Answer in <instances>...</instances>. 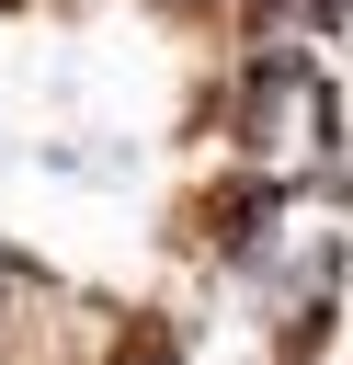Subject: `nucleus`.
Masks as SVG:
<instances>
[{
  "mask_svg": "<svg viewBox=\"0 0 353 365\" xmlns=\"http://www.w3.org/2000/svg\"><path fill=\"white\" fill-rule=\"evenodd\" d=\"M239 125H251V148L273 160V182H285V137H296L307 160H330V103H319V80H307L296 57H251V80H239Z\"/></svg>",
  "mask_w": 353,
  "mask_h": 365,
  "instance_id": "nucleus-1",
  "label": "nucleus"
},
{
  "mask_svg": "<svg viewBox=\"0 0 353 365\" xmlns=\"http://www.w3.org/2000/svg\"><path fill=\"white\" fill-rule=\"evenodd\" d=\"M114 365H182V354H171V342H125Z\"/></svg>",
  "mask_w": 353,
  "mask_h": 365,
  "instance_id": "nucleus-2",
  "label": "nucleus"
}]
</instances>
